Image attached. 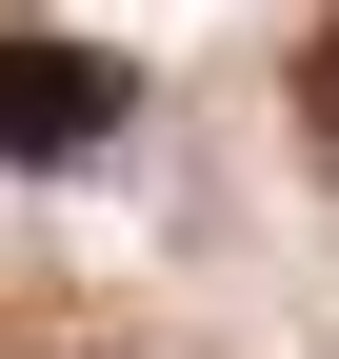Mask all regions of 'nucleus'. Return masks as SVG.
I'll list each match as a JSON object with an SVG mask.
<instances>
[{
  "label": "nucleus",
  "mask_w": 339,
  "mask_h": 359,
  "mask_svg": "<svg viewBox=\"0 0 339 359\" xmlns=\"http://www.w3.org/2000/svg\"><path fill=\"white\" fill-rule=\"evenodd\" d=\"M120 120H140V80H120L100 40H40V20H0V160H20V180L100 160Z\"/></svg>",
  "instance_id": "f257e3e1"
},
{
  "label": "nucleus",
  "mask_w": 339,
  "mask_h": 359,
  "mask_svg": "<svg viewBox=\"0 0 339 359\" xmlns=\"http://www.w3.org/2000/svg\"><path fill=\"white\" fill-rule=\"evenodd\" d=\"M300 140H319V160H339V20H319V40H300Z\"/></svg>",
  "instance_id": "f03ea898"
}]
</instances>
